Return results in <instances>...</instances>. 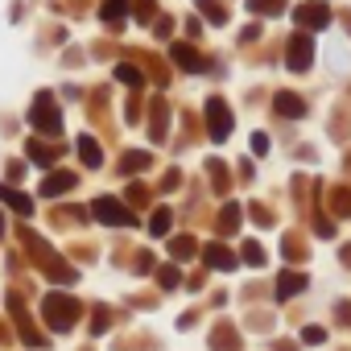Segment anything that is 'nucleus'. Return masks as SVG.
I'll return each instance as SVG.
<instances>
[{"label":"nucleus","instance_id":"nucleus-1","mask_svg":"<svg viewBox=\"0 0 351 351\" xmlns=\"http://www.w3.org/2000/svg\"><path fill=\"white\" fill-rule=\"evenodd\" d=\"M21 240H25L29 256H34V261H38V265H42V269H46V273L58 281V285H75V281H79V273H75V269H71L62 256H54V252H50V244H46L42 236H34V232H21Z\"/></svg>","mask_w":351,"mask_h":351},{"label":"nucleus","instance_id":"nucleus-2","mask_svg":"<svg viewBox=\"0 0 351 351\" xmlns=\"http://www.w3.org/2000/svg\"><path fill=\"white\" fill-rule=\"evenodd\" d=\"M42 314H46V326H50V330H71V326L79 322L83 306H79L75 298H66V293H50V298L42 302Z\"/></svg>","mask_w":351,"mask_h":351},{"label":"nucleus","instance_id":"nucleus-3","mask_svg":"<svg viewBox=\"0 0 351 351\" xmlns=\"http://www.w3.org/2000/svg\"><path fill=\"white\" fill-rule=\"evenodd\" d=\"M29 124H34V132H42V136H58V132H62V116H58V104H54L50 91H38V95H34Z\"/></svg>","mask_w":351,"mask_h":351},{"label":"nucleus","instance_id":"nucleus-4","mask_svg":"<svg viewBox=\"0 0 351 351\" xmlns=\"http://www.w3.org/2000/svg\"><path fill=\"white\" fill-rule=\"evenodd\" d=\"M91 211H95V219H99V223H108V228H128V223H132V211H128L120 199H108V195H104V199H95V203H91Z\"/></svg>","mask_w":351,"mask_h":351},{"label":"nucleus","instance_id":"nucleus-5","mask_svg":"<svg viewBox=\"0 0 351 351\" xmlns=\"http://www.w3.org/2000/svg\"><path fill=\"white\" fill-rule=\"evenodd\" d=\"M310 62H314V42H310V34H293L289 46H285V66H289V71H310Z\"/></svg>","mask_w":351,"mask_h":351},{"label":"nucleus","instance_id":"nucleus-6","mask_svg":"<svg viewBox=\"0 0 351 351\" xmlns=\"http://www.w3.org/2000/svg\"><path fill=\"white\" fill-rule=\"evenodd\" d=\"M207 128H211V141H228L232 136V112L219 95L207 99Z\"/></svg>","mask_w":351,"mask_h":351},{"label":"nucleus","instance_id":"nucleus-7","mask_svg":"<svg viewBox=\"0 0 351 351\" xmlns=\"http://www.w3.org/2000/svg\"><path fill=\"white\" fill-rule=\"evenodd\" d=\"M298 25L302 29H326L330 25V9L326 5H298Z\"/></svg>","mask_w":351,"mask_h":351},{"label":"nucleus","instance_id":"nucleus-8","mask_svg":"<svg viewBox=\"0 0 351 351\" xmlns=\"http://www.w3.org/2000/svg\"><path fill=\"white\" fill-rule=\"evenodd\" d=\"M273 112H277L281 120H298V116H306V104H302L293 91H277V95H273Z\"/></svg>","mask_w":351,"mask_h":351},{"label":"nucleus","instance_id":"nucleus-9","mask_svg":"<svg viewBox=\"0 0 351 351\" xmlns=\"http://www.w3.org/2000/svg\"><path fill=\"white\" fill-rule=\"evenodd\" d=\"M75 186H79V178H75L71 169H54L50 178L42 182V195H46V199H54V195H62V191H75Z\"/></svg>","mask_w":351,"mask_h":351},{"label":"nucleus","instance_id":"nucleus-10","mask_svg":"<svg viewBox=\"0 0 351 351\" xmlns=\"http://www.w3.org/2000/svg\"><path fill=\"white\" fill-rule=\"evenodd\" d=\"M203 261H207V269H223V273H232V269H236V252H232V248H223V244H211V248L203 252Z\"/></svg>","mask_w":351,"mask_h":351},{"label":"nucleus","instance_id":"nucleus-11","mask_svg":"<svg viewBox=\"0 0 351 351\" xmlns=\"http://www.w3.org/2000/svg\"><path fill=\"white\" fill-rule=\"evenodd\" d=\"M169 54H173V62H178L182 71H203V54H199L195 46H186V42H178Z\"/></svg>","mask_w":351,"mask_h":351},{"label":"nucleus","instance_id":"nucleus-12","mask_svg":"<svg viewBox=\"0 0 351 351\" xmlns=\"http://www.w3.org/2000/svg\"><path fill=\"white\" fill-rule=\"evenodd\" d=\"M99 17H104V25L120 29V25H124V17H128V0H104V9H99Z\"/></svg>","mask_w":351,"mask_h":351},{"label":"nucleus","instance_id":"nucleus-13","mask_svg":"<svg viewBox=\"0 0 351 351\" xmlns=\"http://www.w3.org/2000/svg\"><path fill=\"white\" fill-rule=\"evenodd\" d=\"M75 145H79V157H83V165H91V169H95V165L104 161V149L95 145V136H87V132H83Z\"/></svg>","mask_w":351,"mask_h":351},{"label":"nucleus","instance_id":"nucleus-14","mask_svg":"<svg viewBox=\"0 0 351 351\" xmlns=\"http://www.w3.org/2000/svg\"><path fill=\"white\" fill-rule=\"evenodd\" d=\"M0 203H9L17 215H34V199H29V195H17V191H9V186H0Z\"/></svg>","mask_w":351,"mask_h":351},{"label":"nucleus","instance_id":"nucleus-15","mask_svg":"<svg viewBox=\"0 0 351 351\" xmlns=\"http://www.w3.org/2000/svg\"><path fill=\"white\" fill-rule=\"evenodd\" d=\"M306 289V277L302 273H281V285H277V298L285 302V298H293V293H302Z\"/></svg>","mask_w":351,"mask_h":351},{"label":"nucleus","instance_id":"nucleus-16","mask_svg":"<svg viewBox=\"0 0 351 351\" xmlns=\"http://www.w3.org/2000/svg\"><path fill=\"white\" fill-rule=\"evenodd\" d=\"M169 228H173V211H169V207H157L153 219H149V232H153V236H165Z\"/></svg>","mask_w":351,"mask_h":351},{"label":"nucleus","instance_id":"nucleus-17","mask_svg":"<svg viewBox=\"0 0 351 351\" xmlns=\"http://www.w3.org/2000/svg\"><path fill=\"white\" fill-rule=\"evenodd\" d=\"M116 79H120L124 87H132V91H141V83H145V75H141L136 66H128V62H120V66H116Z\"/></svg>","mask_w":351,"mask_h":351},{"label":"nucleus","instance_id":"nucleus-18","mask_svg":"<svg viewBox=\"0 0 351 351\" xmlns=\"http://www.w3.org/2000/svg\"><path fill=\"white\" fill-rule=\"evenodd\" d=\"M25 153H29V161H38V165H54V149H50V145H42V141H29V145H25Z\"/></svg>","mask_w":351,"mask_h":351},{"label":"nucleus","instance_id":"nucleus-19","mask_svg":"<svg viewBox=\"0 0 351 351\" xmlns=\"http://www.w3.org/2000/svg\"><path fill=\"white\" fill-rule=\"evenodd\" d=\"M248 9H252L256 17H277V13L285 9V0H248Z\"/></svg>","mask_w":351,"mask_h":351},{"label":"nucleus","instance_id":"nucleus-20","mask_svg":"<svg viewBox=\"0 0 351 351\" xmlns=\"http://www.w3.org/2000/svg\"><path fill=\"white\" fill-rule=\"evenodd\" d=\"M169 256H173V261H186V256H195V240H191V236L169 240Z\"/></svg>","mask_w":351,"mask_h":351},{"label":"nucleus","instance_id":"nucleus-21","mask_svg":"<svg viewBox=\"0 0 351 351\" xmlns=\"http://www.w3.org/2000/svg\"><path fill=\"white\" fill-rule=\"evenodd\" d=\"M120 169H124V173H141V169H149V153H128V157L120 161Z\"/></svg>","mask_w":351,"mask_h":351},{"label":"nucleus","instance_id":"nucleus-22","mask_svg":"<svg viewBox=\"0 0 351 351\" xmlns=\"http://www.w3.org/2000/svg\"><path fill=\"white\" fill-rule=\"evenodd\" d=\"M219 228H223V232H236V228H240V207H236V203H228V207L219 211Z\"/></svg>","mask_w":351,"mask_h":351},{"label":"nucleus","instance_id":"nucleus-23","mask_svg":"<svg viewBox=\"0 0 351 351\" xmlns=\"http://www.w3.org/2000/svg\"><path fill=\"white\" fill-rule=\"evenodd\" d=\"M244 265H252V269H261V265H265V248H261L256 240H248V244H244Z\"/></svg>","mask_w":351,"mask_h":351},{"label":"nucleus","instance_id":"nucleus-24","mask_svg":"<svg viewBox=\"0 0 351 351\" xmlns=\"http://www.w3.org/2000/svg\"><path fill=\"white\" fill-rule=\"evenodd\" d=\"M215 351H236V330L219 326V330H215Z\"/></svg>","mask_w":351,"mask_h":351},{"label":"nucleus","instance_id":"nucleus-25","mask_svg":"<svg viewBox=\"0 0 351 351\" xmlns=\"http://www.w3.org/2000/svg\"><path fill=\"white\" fill-rule=\"evenodd\" d=\"M199 9H203V13H207L215 25H223V21H228V13L219 9V0H199Z\"/></svg>","mask_w":351,"mask_h":351},{"label":"nucleus","instance_id":"nucleus-26","mask_svg":"<svg viewBox=\"0 0 351 351\" xmlns=\"http://www.w3.org/2000/svg\"><path fill=\"white\" fill-rule=\"evenodd\" d=\"M157 281H161L165 289H178V269H173V265H161V269H157Z\"/></svg>","mask_w":351,"mask_h":351},{"label":"nucleus","instance_id":"nucleus-27","mask_svg":"<svg viewBox=\"0 0 351 351\" xmlns=\"http://www.w3.org/2000/svg\"><path fill=\"white\" fill-rule=\"evenodd\" d=\"M252 219H256L261 228H273V215H269V211H265L261 203H252Z\"/></svg>","mask_w":351,"mask_h":351},{"label":"nucleus","instance_id":"nucleus-28","mask_svg":"<svg viewBox=\"0 0 351 351\" xmlns=\"http://www.w3.org/2000/svg\"><path fill=\"white\" fill-rule=\"evenodd\" d=\"M136 21H141V25L153 21V5H149V0H141V5H136Z\"/></svg>","mask_w":351,"mask_h":351},{"label":"nucleus","instance_id":"nucleus-29","mask_svg":"<svg viewBox=\"0 0 351 351\" xmlns=\"http://www.w3.org/2000/svg\"><path fill=\"white\" fill-rule=\"evenodd\" d=\"M252 153H256V157H265V153H269V136H265V132H256V136H252Z\"/></svg>","mask_w":351,"mask_h":351},{"label":"nucleus","instance_id":"nucleus-30","mask_svg":"<svg viewBox=\"0 0 351 351\" xmlns=\"http://www.w3.org/2000/svg\"><path fill=\"white\" fill-rule=\"evenodd\" d=\"M302 339H306V343H322V339H326V330H322V326H306V330H302Z\"/></svg>","mask_w":351,"mask_h":351},{"label":"nucleus","instance_id":"nucleus-31","mask_svg":"<svg viewBox=\"0 0 351 351\" xmlns=\"http://www.w3.org/2000/svg\"><path fill=\"white\" fill-rule=\"evenodd\" d=\"M108 326H112V318H108V310H99V318H95V322H91V330H95V335H104V330H108Z\"/></svg>","mask_w":351,"mask_h":351}]
</instances>
